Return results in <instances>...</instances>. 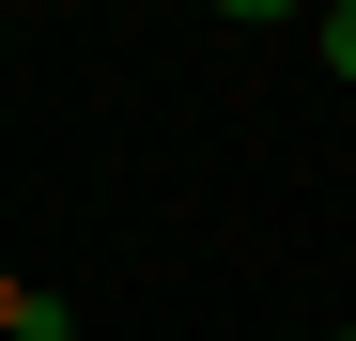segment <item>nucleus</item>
Masks as SVG:
<instances>
[{"instance_id": "obj_4", "label": "nucleus", "mask_w": 356, "mask_h": 341, "mask_svg": "<svg viewBox=\"0 0 356 341\" xmlns=\"http://www.w3.org/2000/svg\"><path fill=\"white\" fill-rule=\"evenodd\" d=\"M341 341H356V326H341Z\"/></svg>"}, {"instance_id": "obj_1", "label": "nucleus", "mask_w": 356, "mask_h": 341, "mask_svg": "<svg viewBox=\"0 0 356 341\" xmlns=\"http://www.w3.org/2000/svg\"><path fill=\"white\" fill-rule=\"evenodd\" d=\"M325 78H356V0H325Z\"/></svg>"}, {"instance_id": "obj_2", "label": "nucleus", "mask_w": 356, "mask_h": 341, "mask_svg": "<svg viewBox=\"0 0 356 341\" xmlns=\"http://www.w3.org/2000/svg\"><path fill=\"white\" fill-rule=\"evenodd\" d=\"M217 16H232V31H279V16H294V0H217Z\"/></svg>"}, {"instance_id": "obj_3", "label": "nucleus", "mask_w": 356, "mask_h": 341, "mask_svg": "<svg viewBox=\"0 0 356 341\" xmlns=\"http://www.w3.org/2000/svg\"><path fill=\"white\" fill-rule=\"evenodd\" d=\"M16 310H31V279H16V264H0V341H16Z\"/></svg>"}]
</instances>
